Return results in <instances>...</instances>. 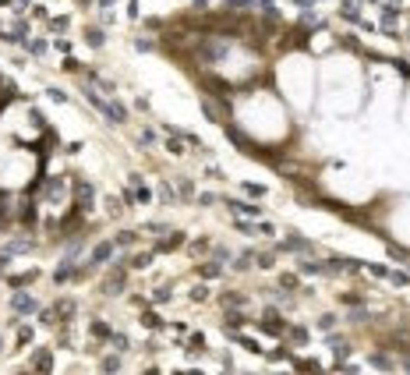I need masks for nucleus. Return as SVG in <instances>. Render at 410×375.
<instances>
[{
	"instance_id": "1",
	"label": "nucleus",
	"mask_w": 410,
	"mask_h": 375,
	"mask_svg": "<svg viewBox=\"0 0 410 375\" xmlns=\"http://www.w3.org/2000/svg\"><path fill=\"white\" fill-rule=\"evenodd\" d=\"M85 99H88V107H96V110H99V113H103V117H106V121H110L113 128H120V124L128 121L124 107H120L117 99H106V96H99V92H96V85H85Z\"/></svg>"
},
{
	"instance_id": "2",
	"label": "nucleus",
	"mask_w": 410,
	"mask_h": 375,
	"mask_svg": "<svg viewBox=\"0 0 410 375\" xmlns=\"http://www.w3.org/2000/svg\"><path fill=\"white\" fill-rule=\"evenodd\" d=\"M11 311H14V315H36V311H43V308H39V297H36V294L14 290V294H11Z\"/></svg>"
},
{
	"instance_id": "3",
	"label": "nucleus",
	"mask_w": 410,
	"mask_h": 375,
	"mask_svg": "<svg viewBox=\"0 0 410 375\" xmlns=\"http://www.w3.org/2000/svg\"><path fill=\"white\" fill-rule=\"evenodd\" d=\"M276 251H290V255H315V244L304 241L301 234H286L283 241L276 244Z\"/></svg>"
},
{
	"instance_id": "4",
	"label": "nucleus",
	"mask_w": 410,
	"mask_h": 375,
	"mask_svg": "<svg viewBox=\"0 0 410 375\" xmlns=\"http://www.w3.org/2000/svg\"><path fill=\"white\" fill-rule=\"evenodd\" d=\"M255 326L262 329L265 336H283V333H286V326L280 322V315H276V308H265V315H262V319H258Z\"/></svg>"
},
{
	"instance_id": "5",
	"label": "nucleus",
	"mask_w": 410,
	"mask_h": 375,
	"mask_svg": "<svg viewBox=\"0 0 410 375\" xmlns=\"http://www.w3.org/2000/svg\"><path fill=\"white\" fill-rule=\"evenodd\" d=\"M226 209H230L234 216H244V220H262L265 209L255 205V202H240V199H226Z\"/></svg>"
},
{
	"instance_id": "6",
	"label": "nucleus",
	"mask_w": 410,
	"mask_h": 375,
	"mask_svg": "<svg viewBox=\"0 0 410 375\" xmlns=\"http://www.w3.org/2000/svg\"><path fill=\"white\" fill-rule=\"evenodd\" d=\"M113 248H117L113 241H103V244H96L92 251H88V259H85V262L92 265V269H96V265H106V262L113 259Z\"/></svg>"
},
{
	"instance_id": "7",
	"label": "nucleus",
	"mask_w": 410,
	"mask_h": 375,
	"mask_svg": "<svg viewBox=\"0 0 410 375\" xmlns=\"http://www.w3.org/2000/svg\"><path fill=\"white\" fill-rule=\"evenodd\" d=\"M74 191H78V209H82V213H88V209H92V202H96L92 184H88V181H74Z\"/></svg>"
},
{
	"instance_id": "8",
	"label": "nucleus",
	"mask_w": 410,
	"mask_h": 375,
	"mask_svg": "<svg viewBox=\"0 0 410 375\" xmlns=\"http://www.w3.org/2000/svg\"><path fill=\"white\" fill-rule=\"evenodd\" d=\"M301 276H329V262H318V259H301Z\"/></svg>"
},
{
	"instance_id": "9",
	"label": "nucleus",
	"mask_w": 410,
	"mask_h": 375,
	"mask_svg": "<svg viewBox=\"0 0 410 375\" xmlns=\"http://www.w3.org/2000/svg\"><path fill=\"white\" fill-rule=\"evenodd\" d=\"M378 22H382V28H392L400 22V7L389 4V0H382V7H378Z\"/></svg>"
},
{
	"instance_id": "10",
	"label": "nucleus",
	"mask_w": 410,
	"mask_h": 375,
	"mask_svg": "<svg viewBox=\"0 0 410 375\" xmlns=\"http://www.w3.org/2000/svg\"><path fill=\"white\" fill-rule=\"evenodd\" d=\"M32 248H36V237H18V241H7L4 244V251L11 255V259H14V255H28Z\"/></svg>"
},
{
	"instance_id": "11",
	"label": "nucleus",
	"mask_w": 410,
	"mask_h": 375,
	"mask_svg": "<svg viewBox=\"0 0 410 375\" xmlns=\"http://www.w3.org/2000/svg\"><path fill=\"white\" fill-rule=\"evenodd\" d=\"M340 18H343V22H357V25H368V22L361 18V4H357V0H343V7H340Z\"/></svg>"
},
{
	"instance_id": "12",
	"label": "nucleus",
	"mask_w": 410,
	"mask_h": 375,
	"mask_svg": "<svg viewBox=\"0 0 410 375\" xmlns=\"http://www.w3.org/2000/svg\"><path fill=\"white\" fill-rule=\"evenodd\" d=\"M194 273H198V276H202V280L209 283V280H216V276H223V265H219V262H202L198 269H194Z\"/></svg>"
},
{
	"instance_id": "13",
	"label": "nucleus",
	"mask_w": 410,
	"mask_h": 375,
	"mask_svg": "<svg viewBox=\"0 0 410 375\" xmlns=\"http://www.w3.org/2000/svg\"><path fill=\"white\" fill-rule=\"evenodd\" d=\"M32 368H39V372H50V368H53V357H50V351H43V347H39V351L32 354Z\"/></svg>"
},
{
	"instance_id": "14",
	"label": "nucleus",
	"mask_w": 410,
	"mask_h": 375,
	"mask_svg": "<svg viewBox=\"0 0 410 375\" xmlns=\"http://www.w3.org/2000/svg\"><path fill=\"white\" fill-rule=\"evenodd\" d=\"M251 262H255V251H240L237 259H230V265L237 269V273H248V269H251Z\"/></svg>"
},
{
	"instance_id": "15",
	"label": "nucleus",
	"mask_w": 410,
	"mask_h": 375,
	"mask_svg": "<svg viewBox=\"0 0 410 375\" xmlns=\"http://www.w3.org/2000/svg\"><path fill=\"white\" fill-rule=\"evenodd\" d=\"M113 244H117V248H134V244H138V234H134V230H120V234L113 237Z\"/></svg>"
},
{
	"instance_id": "16",
	"label": "nucleus",
	"mask_w": 410,
	"mask_h": 375,
	"mask_svg": "<svg viewBox=\"0 0 410 375\" xmlns=\"http://www.w3.org/2000/svg\"><path fill=\"white\" fill-rule=\"evenodd\" d=\"M180 244H184V234H180V230H170V234H166V241L159 244V251H173V248H180Z\"/></svg>"
},
{
	"instance_id": "17",
	"label": "nucleus",
	"mask_w": 410,
	"mask_h": 375,
	"mask_svg": "<svg viewBox=\"0 0 410 375\" xmlns=\"http://www.w3.org/2000/svg\"><path fill=\"white\" fill-rule=\"evenodd\" d=\"M223 305H226V308H244V305H248V297L240 294V290H230V294L223 297Z\"/></svg>"
},
{
	"instance_id": "18",
	"label": "nucleus",
	"mask_w": 410,
	"mask_h": 375,
	"mask_svg": "<svg viewBox=\"0 0 410 375\" xmlns=\"http://www.w3.org/2000/svg\"><path fill=\"white\" fill-rule=\"evenodd\" d=\"M142 326L152 329V333H159V329H163V319H159L156 311H145V315H142Z\"/></svg>"
},
{
	"instance_id": "19",
	"label": "nucleus",
	"mask_w": 410,
	"mask_h": 375,
	"mask_svg": "<svg viewBox=\"0 0 410 375\" xmlns=\"http://www.w3.org/2000/svg\"><path fill=\"white\" fill-rule=\"evenodd\" d=\"M336 322H340V319H336V315H332V311H325V315H322V319H318L315 326H318V329H322V333H332V329H336Z\"/></svg>"
},
{
	"instance_id": "20",
	"label": "nucleus",
	"mask_w": 410,
	"mask_h": 375,
	"mask_svg": "<svg viewBox=\"0 0 410 375\" xmlns=\"http://www.w3.org/2000/svg\"><path fill=\"white\" fill-rule=\"evenodd\" d=\"M272 262H276V255H272V251H255V265L258 269H272Z\"/></svg>"
},
{
	"instance_id": "21",
	"label": "nucleus",
	"mask_w": 410,
	"mask_h": 375,
	"mask_svg": "<svg viewBox=\"0 0 410 375\" xmlns=\"http://www.w3.org/2000/svg\"><path fill=\"white\" fill-rule=\"evenodd\" d=\"M110 347H113V351H117V354H124V351H128V347H131V340H128V336H124V333H113V336H110Z\"/></svg>"
},
{
	"instance_id": "22",
	"label": "nucleus",
	"mask_w": 410,
	"mask_h": 375,
	"mask_svg": "<svg viewBox=\"0 0 410 375\" xmlns=\"http://www.w3.org/2000/svg\"><path fill=\"white\" fill-rule=\"evenodd\" d=\"M88 329H92V336H99V340H110V336H113V329L106 326V322H99V319H96L92 326H88Z\"/></svg>"
},
{
	"instance_id": "23",
	"label": "nucleus",
	"mask_w": 410,
	"mask_h": 375,
	"mask_svg": "<svg viewBox=\"0 0 410 375\" xmlns=\"http://www.w3.org/2000/svg\"><path fill=\"white\" fill-rule=\"evenodd\" d=\"M85 43H88V46H103V28H85Z\"/></svg>"
},
{
	"instance_id": "24",
	"label": "nucleus",
	"mask_w": 410,
	"mask_h": 375,
	"mask_svg": "<svg viewBox=\"0 0 410 375\" xmlns=\"http://www.w3.org/2000/svg\"><path fill=\"white\" fill-rule=\"evenodd\" d=\"M46 96H50V103H57V107H64V103H71V96L64 92V88H46Z\"/></svg>"
},
{
	"instance_id": "25",
	"label": "nucleus",
	"mask_w": 410,
	"mask_h": 375,
	"mask_svg": "<svg viewBox=\"0 0 410 375\" xmlns=\"http://www.w3.org/2000/svg\"><path fill=\"white\" fill-rule=\"evenodd\" d=\"M159 199H163V205H173V202H177V191L163 181V184H159Z\"/></svg>"
},
{
	"instance_id": "26",
	"label": "nucleus",
	"mask_w": 410,
	"mask_h": 375,
	"mask_svg": "<svg viewBox=\"0 0 410 375\" xmlns=\"http://www.w3.org/2000/svg\"><path fill=\"white\" fill-rule=\"evenodd\" d=\"M25 50H28V53H36V57H43V53H46V39H28V43H25Z\"/></svg>"
},
{
	"instance_id": "27",
	"label": "nucleus",
	"mask_w": 410,
	"mask_h": 375,
	"mask_svg": "<svg viewBox=\"0 0 410 375\" xmlns=\"http://www.w3.org/2000/svg\"><path fill=\"white\" fill-rule=\"evenodd\" d=\"M371 365H375V368H382V372H389V368H396V365H392V361H389L386 354H371Z\"/></svg>"
},
{
	"instance_id": "28",
	"label": "nucleus",
	"mask_w": 410,
	"mask_h": 375,
	"mask_svg": "<svg viewBox=\"0 0 410 375\" xmlns=\"http://www.w3.org/2000/svg\"><path fill=\"white\" fill-rule=\"evenodd\" d=\"M170 287H159V290H152V305H166V301H170Z\"/></svg>"
},
{
	"instance_id": "29",
	"label": "nucleus",
	"mask_w": 410,
	"mask_h": 375,
	"mask_svg": "<svg viewBox=\"0 0 410 375\" xmlns=\"http://www.w3.org/2000/svg\"><path fill=\"white\" fill-rule=\"evenodd\" d=\"M386 280H392L396 287H407V283H410V273H396V269H389V276H386Z\"/></svg>"
},
{
	"instance_id": "30",
	"label": "nucleus",
	"mask_w": 410,
	"mask_h": 375,
	"mask_svg": "<svg viewBox=\"0 0 410 375\" xmlns=\"http://www.w3.org/2000/svg\"><path fill=\"white\" fill-rule=\"evenodd\" d=\"M152 265V251H142V255H134V269H149Z\"/></svg>"
},
{
	"instance_id": "31",
	"label": "nucleus",
	"mask_w": 410,
	"mask_h": 375,
	"mask_svg": "<svg viewBox=\"0 0 410 375\" xmlns=\"http://www.w3.org/2000/svg\"><path fill=\"white\" fill-rule=\"evenodd\" d=\"M191 301H194V305H202V301H209V287H202V283H198V287L191 290Z\"/></svg>"
},
{
	"instance_id": "32",
	"label": "nucleus",
	"mask_w": 410,
	"mask_h": 375,
	"mask_svg": "<svg viewBox=\"0 0 410 375\" xmlns=\"http://www.w3.org/2000/svg\"><path fill=\"white\" fill-rule=\"evenodd\" d=\"M290 340H294V343H308V329L294 326V329H290Z\"/></svg>"
},
{
	"instance_id": "33",
	"label": "nucleus",
	"mask_w": 410,
	"mask_h": 375,
	"mask_svg": "<svg viewBox=\"0 0 410 375\" xmlns=\"http://www.w3.org/2000/svg\"><path fill=\"white\" fill-rule=\"evenodd\" d=\"M177 188H180V195H184V199H191V195H194V184L188 181V177H180V184H177Z\"/></svg>"
},
{
	"instance_id": "34",
	"label": "nucleus",
	"mask_w": 410,
	"mask_h": 375,
	"mask_svg": "<svg viewBox=\"0 0 410 375\" xmlns=\"http://www.w3.org/2000/svg\"><path fill=\"white\" fill-rule=\"evenodd\" d=\"M280 287H283V290H294V287H297V276H290V273L280 276Z\"/></svg>"
},
{
	"instance_id": "35",
	"label": "nucleus",
	"mask_w": 410,
	"mask_h": 375,
	"mask_svg": "<svg viewBox=\"0 0 410 375\" xmlns=\"http://www.w3.org/2000/svg\"><path fill=\"white\" fill-rule=\"evenodd\" d=\"M216 202H219V199H216L212 191H202V195H198V205H216Z\"/></svg>"
},
{
	"instance_id": "36",
	"label": "nucleus",
	"mask_w": 410,
	"mask_h": 375,
	"mask_svg": "<svg viewBox=\"0 0 410 375\" xmlns=\"http://www.w3.org/2000/svg\"><path fill=\"white\" fill-rule=\"evenodd\" d=\"M32 340V326H18V343H28Z\"/></svg>"
},
{
	"instance_id": "37",
	"label": "nucleus",
	"mask_w": 410,
	"mask_h": 375,
	"mask_svg": "<svg viewBox=\"0 0 410 375\" xmlns=\"http://www.w3.org/2000/svg\"><path fill=\"white\" fill-rule=\"evenodd\" d=\"M103 368H106V372H117V368H120V357H117V354H110V357L103 361Z\"/></svg>"
},
{
	"instance_id": "38",
	"label": "nucleus",
	"mask_w": 410,
	"mask_h": 375,
	"mask_svg": "<svg viewBox=\"0 0 410 375\" xmlns=\"http://www.w3.org/2000/svg\"><path fill=\"white\" fill-rule=\"evenodd\" d=\"M248 195H255V199H265V188H258V184H244Z\"/></svg>"
},
{
	"instance_id": "39",
	"label": "nucleus",
	"mask_w": 410,
	"mask_h": 375,
	"mask_svg": "<svg viewBox=\"0 0 410 375\" xmlns=\"http://www.w3.org/2000/svg\"><path fill=\"white\" fill-rule=\"evenodd\" d=\"M149 234H166V223H145Z\"/></svg>"
},
{
	"instance_id": "40",
	"label": "nucleus",
	"mask_w": 410,
	"mask_h": 375,
	"mask_svg": "<svg viewBox=\"0 0 410 375\" xmlns=\"http://www.w3.org/2000/svg\"><path fill=\"white\" fill-rule=\"evenodd\" d=\"M53 46H57L60 53H67V50H71V43H67V39H53Z\"/></svg>"
},
{
	"instance_id": "41",
	"label": "nucleus",
	"mask_w": 410,
	"mask_h": 375,
	"mask_svg": "<svg viewBox=\"0 0 410 375\" xmlns=\"http://www.w3.org/2000/svg\"><path fill=\"white\" fill-rule=\"evenodd\" d=\"M375 4H382V0H375Z\"/></svg>"
}]
</instances>
